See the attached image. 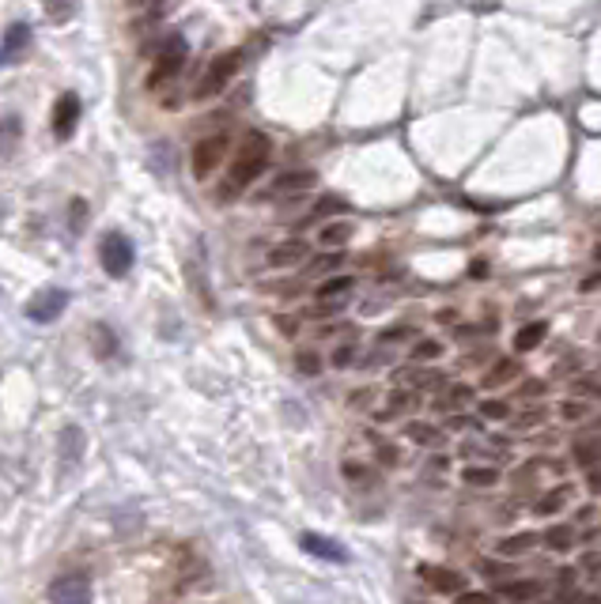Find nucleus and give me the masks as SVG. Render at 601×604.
<instances>
[{
  "instance_id": "obj_52",
  "label": "nucleus",
  "mask_w": 601,
  "mask_h": 604,
  "mask_svg": "<svg viewBox=\"0 0 601 604\" xmlns=\"http://www.w3.org/2000/svg\"><path fill=\"white\" fill-rule=\"evenodd\" d=\"M594 374H601V367H597V371H594Z\"/></svg>"
},
{
  "instance_id": "obj_28",
  "label": "nucleus",
  "mask_w": 601,
  "mask_h": 604,
  "mask_svg": "<svg viewBox=\"0 0 601 604\" xmlns=\"http://www.w3.org/2000/svg\"><path fill=\"white\" fill-rule=\"evenodd\" d=\"M541 544V533H518V536H507V540H499L496 551L499 555H507V559H518V555H526L530 548Z\"/></svg>"
},
{
  "instance_id": "obj_26",
  "label": "nucleus",
  "mask_w": 601,
  "mask_h": 604,
  "mask_svg": "<svg viewBox=\"0 0 601 604\" xmlns=\"http://www.w3.org/2000/svg\"><path fill=\"white\" fill-rule=\"evenodd\" d=\"M477 416L488 420V423H507L515 416V408H511L507 396H481V401H477Z\"/></svg>"
},
{
  "instance_id": "obj_48",
  "label": "nucleus",
  "mask_w": 601,
  "mask_h": 604,
  "mask_svg": "<svg viewBox=\"0 0 601 604\" xmlns=\"http://www.w3.org/2000/svg\"><path fill=\"white\" fill-rule=\"evenodd\" d=\"M556 585H560V590H572V585H575V570H560Z\"/></svg>"
},
{
  "instance_id": "obj_51",
  "label": "nucleus",
  "mask_w": 601,
  "mask_h": 604,
  "mask_svg": "<svg viewBox=\"0 0 601 604\" xmlns=\"http://www.w3.org/2000/svg\"><path fill=\"white\" fill-rule=\"evenodd\" d=\"M594 518H597L594 506H582V510H579V521H594Z\"/></svg>"
},
{
  "instance_id": "obj_16",
  "label": "nucleus",
  "mask_w": 601,
  "mask_h": 604,
  "mask_svg": "<svg viewBox=\"0 0 601 604\" xmlns=\"http://www.w3.org/2000/svg\"><path fill=\"white\" fill-rule=\"evenodd\" d=\"M420 575H424V582H428L432 593H462L465 590V578L450 567H420Z\"/></svg>"
},
{
  "instance_id": "obj_38",
  "label": "nucleus",
  "mask_w": 601,
  "mask_h": 604,
  "mask_svg": "<svg viewBox=\"0 0 601 604\" xmlns=\"http://www.w3.org/2000/svg\"><path fill=\"white\" fill-rule=\"evenodd\" d=\"M91 347H95V355L99 359H110L118 352V340H114V332H110V325H95L91 329Z\"/></svg>"
},
{
  "instance_id": "obj_1",
  "label": "nucleus",
  "mask_w": 601,
  "mask_h": 604,
  "mask_svg": "<svg viewBox=\"0 0 601 604\" xmlns=\"http://www.w3.org/2000/svg\"><path fill=\"white\" fill-rule=\"evenodd\" d=\"M268 159H273V140H268L265 133H258V129H250L239 144H235L227 170L219 174L216 204H231V200H239L243 193H250V185H254L268 170Z\"/></svg>"
},
{
  "instance_id": "obj_41",
  "label": "nucleus",
  "mask_w": 601,
  "mask_h": 604,
  "mask_svg": "<svg viewBox=\"0 0 601 604\" xmlns=\"http://www.w3.org/2000/svg\"><path fill=\"white\" fill-rule=\"evenodd\" d=\"M541 540L552 548V551H567L575 544V533H572V526H548L545 533H541Z\"/></svg>"
},
{
  "instance_id": "obj_29",
  "label": "nucleus",
  "mask_w": 601,
  "mask_h": 604,
  "mask_svg": "<svg viewBox=\"0 0 601 604\" xmlns=\"http://www.w3.org/2000/svg\"><path fill=\"white\" fill-rule=\"evenodd\" d=\"M462 484L465 487H496L499 484V469L496 465H465L462 469Z\"/></svg>"
},
{
  "instance_id": "obj_25",
  "label": "nucleus",
  "mask_w": 601,
  "mask_h": 604,
  "mask_svg": "<svg viewBox=\"0 0 601 604\" xmlns=\"http://www.w3.org/2000/svg\"><path fill=\"white\" fill-rule=\"evenodd\" d=\"M84 446H87V438H84V431L76 423L61 431V461H65V465H80Z\"/></svg>"
},
{
  "instance_id": "obj_37",
  "label": "nucleus",
  "mask_w": 601,
  "mask_h": 604,
  "mask_svg": "<svg viewBox=\"0 0 601 604\" xmlns=\"http://www.w3.org/2000/svg\"><path fill=\"white\" fill-rule=\"evenodd\" d=\"M42 12H45V20H50L54 27H61V23H69L76 15V0H42Z\"/></svg>"
},
{
  "instance_id": "obj_40",
  "label": "nucleus",
  "mask_w": 601,
  "mask_h": 604,
  "mask_svg": "<svg viewBox=\"0 0 601 604\" xmlns=\"http://www.w3.org/2000/svg\"><path fill=\"white\" fill-rule=\"evenodd\" d=\"M572 393L582 401H601V374H579L572 378Z\"/></svg>"
},
{
  "instance_id": "obj_14",
  "label": "nucleus",
  "mask_w": 601,
  "mask_h": 604,
  "mask_svg": "<svg viewBox=\"0 0 601 604\" xmlns=\"http://www.w3.org/2000/svg\"><path fill=\"white\" fill-rule=\"evenodd\" d=\"M518 378H522L518 355H499V359H492V367L484 371L481 386H484V389H503V386H511V381H518Z\"/></svg>"
},
{
  "instance_id": "obj_23",
  "label": "nucleus",
  "mask_w": 601,
  "mask_h": 604,
  "mask_svg": "<svg viewBox=\"0 0 601 604\" xmlns=\"http://www.w3.org/2000/svg\"><path fill=\"white\" fill-rule=\"evenodd\" d=\"M442 355H447V344L439 337H416L408 344V363H439Z\"/></svg>"
},
{
  "instance_id": "obj_49",
  "label": "nucleus",
  "mask_w": 601,
  "mask_h": 604,
  "mask_svg": "<svg viewBox=\"0 0 601 604\" xmlns=\"http://www.w3.org/2000/svg\"><path fill=\"white\" fill-rule=\"evenodd\" d=\"M582 567H587V570H590V575H597V570H601V555H594V551H590V555H587V559H582Z\"/></svg>"
},
{
  "instance_id": "obj_31",
  "label": "nucleus",
  "mask_w": 601,
  "mask_h": 604,
  "mask_svg": "<svg viewBox=\"0 0 601 604\" xmlns=\"http://www.w3.org/2000/svg\"><path fill=\"white\" fill-rule=\"evenodd\" d=\"M556 416L564 420V423H582L590 416V401H582V396H564V401L556 404Z\"/></svg>"
},
{
  "instance_id": "obj_36",
  "label": "nucleus",
  "mask_w": 601,
  "mask_h": 604,
  "mask_svg": "<svg viewBox=\"0 0 601 604\" xmlns=\"http://www.w3.org/2000/svg\"><path fill=\"white\" fill-rule=\"evenodd\" d=\"M295 371H299V374H307V378L322 374V371H325L322 352H314V347H299V352H295Z\"/></svg>"
},
{
  "instance_id": "obj_50",
  "label": "nucleus",
  "mask_w": 601,
  "mask_h": 604,
  "mask_svg": "<svg viewBox=\"0 0 601 604\" xmlns=\"http://www.w3.org/2000/svg\"><path fill=\"white\" fill-rule=\"evenodd\" d=\"M579 288H582V291H597V288H601V273H597V276H587V280L579 283Z\"/></svg>"
},
{
  "instance_id": "obj_3",
  "label": "nucleus",
  "mask_w": 601,
  "mask_h": 604,
  "mask_svg": "<svg viewBox=\"0 0 601 604\" xmlns=\"http://www.w3.org/2000/svg\"><path fill=\"white\" fill-rule=\"evenodd\" d=\"M227 155H231V133H209L189 151V170H193L197 182H209L212 174L227 163Z\"/></svg>"
},
{
  "instance_id": "obj_24",
  "label": "nucleus",
  "mask_w": 601,
  "mask_h": 604,
  "mask_svg": "<svg viewBox=\"0 0 601 604\" xmlns=\"http://www.w3.org/2000/svg\"><path fill=\"white\" fill-rule=\"evenodd\" d=\"M545 423H548V404H541V401H530L526 408L511 416L515 431H537V427H545Z\"/></svg>"
},
{
  "instance_id": "obj_11",
  "label": "nucleus",
  "mask_w": 601,
  "mask_h": 604,
  "mask_svg": "<svg viewBox=\"0 0 601 604\" xmlns=\"http://www.w3.org/2000/svg\"><path fill=\"white\" fill-rule=\"evenodd\" d=\"M416 404H420V393H416V389H408V386H393V389L383 396V404H375V408H371V416H375L378 423H393V420L408 416V412H416Z\"/></svg>"
},
{
  "instance_id": "obj_13",
  "label": "nucleus",
  "mask_w": 601,
  "mask_h": 604,
  "mask_svg": "<svg viewBox=\"0 0 601 604\" xmlns=\"http://www.w3.org/2000/svg\"><path fill=\"white\" fill-rule=\"evenodd\" d=\"M76 125H80V99H76L72 91H65L54 106V136L57 140H69L76 133Z\"/></svg>"
},
{
  "instance_id": "obj_19",
  "label": "nucleus",
  "mask_w": 601,
  "mask_h": 604,
  "mask_svg": "<svg viewBox=\"0 0 601 604\" xmlns=\"http://www.w3.org/2000/svg\"><path fill=\"white\" fill-rule=\"evenodd\" d=\"M299 544H303V551L318 555V559H329V563H348V551L337 544V540H329V536L303 533V536H299Z\"/></svg>"
},
{
  "instance_id": "obj_8",
  "label": "nucleus",
  "mask_w": 601,
  "mask_h": 604,
  "mask_svg": "<svg viewBox=\"0 0 601 604\" xmlns=\"http://www.w3.org/2000/svg\"><path fill=\"white\" fill-rule=\"evenodd\" d=\"M314 182H318V174H314V170H284V174H276V178L261 189V200H280V197L310 193Z\"/></svg>"
},
{
  "instance_id": "obj_33",
  "label": "nucleus",
  "mask_w": 601,
  "mask_h": 604,
  "mask_svg": "<svg viewBox=\"0 0 601 604\" xmlns=\"http://www.w3.org/2000/svg\"><path fill=\"white\" fill-rule=\"evenodd\" d=\"M341 476L348 484H356V487H371L375 484V469L371 465H363V461H341Z\"/></svg>"
},
{
  "instance_id": "obj_35",
  "label": "nucleus",
  "mask_w": 601,
  "mask_h": 604,
  "mask_svg": "<svg viewBox=\"0 0 601 604\" xmlns=\"http://www.w3.org/2000/svg\"><path fill=\"white\" fill-rule=\"evenodd\" d=\"M572 457L579 461L582 469L597 465V461H601V435H597V438H579L575 446H572Z\"/></svg>"
},
{
  "instance_id": "obj_22",
  "label": "nucleus",
  "mask_w": 601,
  "mask_h": 604,
  "mask_svg": "<svg viewBox=\"0 0 601 604\" xmlns=\"http://www.w3.org/2000/svg\"><path fill=\"white\" fill-rule=\"evenodd\" d=\"M548 337V322H526L518 332H515V352L526 355V352H537V347L545 344Z\"/></svg>"
},
{
  "instance_id": "obj_27",
  "label": "nucleus",
  "mask_w": 601,
  "mask_h": 604,
  "mask_svg": "<svg viewBox=\"0 0 601 604\" xmlns=\"http://www.w3.org/2000/svg\"><path fill=\"white\" fill-rule=\"evenodd\" d=\"M178 4V0H125V8L136 12L144 23H155V20H163V15Z\"/></svg>"
},
{
  "instance_id": "obj_4",
  "label": "nucleus",
  "mask_w": 601,
  "mask_h": 604,
  "mask_svg": "<svg viewBox=\"0 0 601 604\" xmlns=\"http://www.w3.org/2000/svg\"><path fill=\"white\" fill-rule=\"evenodd\" d=\"M243 69V50H227V53H219L209 69L201 72L197 79V87H193V99H216L219 91H224L235 76H239Z\"/></svg>"
},
{
  "instance_id": "obj_45",
  "label": "nucleus",
  "mask_w": 601,
  "mask_h": 604,
  "mask_svg": "<svg viewBox=\"0 0 601 604\" xmlns=\"http://www.w3.org/2000/svg\"><path fill=\"white\" fill-rule=\"evenodd\" d=\"M276 329H280V337H299V329H303V317L280 314V317H276Z\"/></svg>"
},
{
  "instance_id": "obj_17",
  "label": "nucleus",
  "mask_w": 601,
  "mask_h": 604,
  "mask_svg": "<svg viewBox=\"0 0 601 604\" xmlns=\"http://www.w3.org/2000/svg\"><path fill=\"white\" fill-rule=\"evenodd\" d=\"M572 499H575V487L564 480V484H556V487H548L541 499H533V514H541V518L560 514V510H567V506H572Z\"/></svg>"
},
{
  "instance_id": "obj_53",
  "label": "nucleus",
  "mask_w": 601,
  "mask_h": 604,
  "mask_svg": "<svg viewBox=\"0 0 601 604\" xmlns=\"http://www.w3.org/2000/svg\"><path fill=\"white\" fill-rule=\"evenodd\" d=\"M597 427H601V423H597Z\"/></svg>"
},
{
  "instance_id": "obj_42",
  "label": "nucleus",
  "mask_w": 601,
  "mask_h": 604,
  "mask_svg": "<svg viewBox=\"0 0 601 604\" xmlns=\"http://www.w3.org/2000/svg\"><path fill=\"white\" fill-rule=\"evenodd\" d=\"M401 340H416V329L413 325H390L378 332V347H390V344H401Z\"/></svg>"
},
{
  "instance_id": "obj_9",
  "label": "nucleus",
  "mask_w": 601,
  "mask_h": 604,
  "mask_svg": "<svg viewBox=\"0 0 601 604\" xmlns=\"http://www.w3.org/2000/svg\"><path fill=\"white\" fill-rule=\"evenodd\" d=\"M310 261V242L307 238H280V242L268 249L265 265L276 268V273H292V268H303Z\"/></svg>"
},
{
  "instance_id": "obj_30",
  "label": "nucleus",
  "mask_w": 601,
  "mask_h": 604,
  "mask_svg": "<svg viewBox=\"0 0 601 604\" xmlns=\"http://www.w3.org/2000/svg\"><path fill=\"white\" fill-rule=\"evenodd\" d=\"M356 363H359V344H356V337H344L333 347V355H329V367H333V371H348V367H356Z\"/></svg>"
},
{
  "instance_id": "obj_7",
  "label": "nucleus",
  "mask_w": 601,
  "mask_h": 604,
  "mask_svg": "<svg viewBox=\"0 0 601 604\" xmlns=\"http://www.w3.org/2000/svg\"><path fill=\"white\" fill-rule=\"evenodd\" d=\"M393 386H408L416 393H432V389H442L447 386V374L432 363H408V367H398L393 371Z\"/></svg>"
},
{
  "instance_id": "obj_46",
  "label": "nucleus",
  "mask_w": 601,
  "mask_h": 604,
  "mask_svg": "<svg viewBox=\"0 0 601 604\" xmlns=\"http://www.w3.org/2000/svg\"><path fill=\"white\" fill-rule=\"evenodd\" d=\"M587 491L590 495H601V461L587 469Z\"/></svg>"
},
{
  "instance_id": "obj_21",
  "label": "nucleus",
  "mask_w": 601,
  "mask_h": 604,
  "mask_svg": "<svg viewBox=\"0 0 601 604\" xmlns=\"http://www.w3.org/2000/svg\"><path fill=\"white\" fill-rule=\"evenodd\" d=\"M473 396H477V393H473V386H462V381H454V386H442V396H439V401H432V408L442 412V416H450V412L473 404Z\"/></svg>"
},
{
  "instance_id": "obj_12",
  "label": "nucleus",
  "mask_w": 601,
  "mask_h": 604,
  "mask_svg": "<svg viewBox=\"0 0 601 604\" xmlns=\"http://www.w3.org/2000/svg\"><path fill=\"white\" fill-rule=\"evenodd\" d=\"M30 42H35L30 23H12L4 30V38H0V65H20V61L27 57V50H30Z\"/></svg>"
},
{
  "instance_id": "obj_10",
  "label": "nucleus",
  "mask_w": 601,
  "mask_h": 604,
  "mask_svg": "<svg viewBox=\"0 0 601 604\" xmlns=\"http://www.w3.org/2000/svg\"><path fill=\"white\" fill-rule=\"evenodd\" d=\"M45 597H50V604H91L95 590H91L87 575H61V578L50 582Z\"/></svg>"
},
{
  "instance_id": "obj_15",
  "label": "nucleus",
  "mask_w": 601,
  "mask_h": 604,
  "mask_svg": "<svg viewBox=\"0 0 601 604\" xmlns=\"http://www.w3.org/2000/svg\"><path fill=\"white\" fill-rule=\"evenodd\" d=\"M401 435L413 442V446L435 450V446H442V438H447V427H435V423H428V420H408V423L401 427Z\"/></svg>"
},
{
  "instance_id": "obj_34",
  "label": "nucleus",
  "mask_w": 601,
  "mask_h": 604,
  "mask_svg": "<svg viewBox=\"0 0 601 604\" xmlns=\"http://www.w3.org/2000/svg\"><path fill=\"white\" fill-rule=\"evenodd\" d=\"M20 136H23V121L20 118H0V159L15 151Z\"/></svg>"
},
{
  "instance_id": "obj_44",
  "label": "nucleus",
  "mask_w": 601,
  "mask_h": 604,
  "mask_svg": "<svg viewBox=\"0 0 601 604\" xmlns=\"http://www.w3.org/2000/svg\"><path fill=\"white\" fill-rule=\"evenodd\" d=\"M375 396H378V389H356V393H348V404H352L356 412H363V408H375Z\"/></svg>"
},
{
  "instance_id": "obj_2",
  "label": "nucleus",
  "mask_w": 601,
  "mask_h": 604,
  "mask_svg": "<svg viewBox=\"0 0 601 604\" xmlns=\"http://www.w3.org/2000/svg\"><path fill=\"white\" fill-rule=\"evenodd\" d=\"M185 61H189V42H185L182 35H170V38L160 45V57H155V65H152V72H148V79H144L148 94H163L170 84H178Z\"/></svg>"
},
{
  "instance_id": "obj_32",
  "label": "nucleus",
  "mask_w": 601,
  "mask_h": 604,
  "mask_svg": "<svg viewBox=\"0 0 601 604\" xmlns=\"http://www.w3.org/2000/svg\"><path fill=\"white\" fill-rule=\"evenodd\" d=\"M499 593L507 597V600H533V597H541V582H537V578L503 582V585H499Z\"/></svg>"
},
{
  "instance_id": "obj_43",
  "label": "nucleus",
  "mask_w": 601,
  "mask_h": 604,
  "mask_svg": "<svg viewBox=\"0 0 601 604\" xmlns=\"http://www.w3.org/2000/svg\"><path fill=\"white\" fill-rule=\"evenodd\" d=\"M548 393V381L545 378H522V386H518V396H522V401H541V396Z\"/></svg>"
},
{
  "instance_id": "obj_18",
  "label": "nucleus",
  "mask_w": 601,
  "mask_h": 604,
  "mask_svg": "<svg viewBox=\"0 0 601 604\" xmlns=\"http://www.w3.org/2000/svg\"><path fill=\"white\" fill-rule=\"evenodd\" d=\"M356 276L352 273H329L314 283V298H352Z\"/></svg>"
},
{
  "instance_id": "obj_5",
  "label": "nucleus",
  "mask_w": 601,
  "mask_h": 604,
  "mask_svg": "<svg viewBox=\"0 0 601 604\" xmlns=\"http://www.w3.org/2000/svg\"><path fill=\"white\" fill-rule=\"evenodd\" d=\"M99 261L106 268V276H114V280H125L133 273V261H136V249L133 242L125 238L121 231H110L103 234V242H99Z\"/></svg>"
},
{
  "instance_id": "obj_47",
  "label": "nucleus",
  "mask_w": 601,
  "mask_h": 604,
  "mask_svg": "<svg viewBox=\"0 0 601 604\" xmlns=\"http://www.w3.org/2000/svg\"><path fill=\"white\" fill-rule=\"evenodd\" d=\"M454 604H496L488 593H457V600Z\"/></svg>"
},
{
  "instance_id": "obj_20",
  "label": "nucleus",
  "mask_w": 601,
  "mask_h": 604,
  "mask_svg": "<svg viewBox=\"0 0 601 604\" xmlns=\"http://www.w3.org/2000/svg\"><path fill=\"white\" fill-rule=\"evenodd\" d=\"M356 227L348 224V219H329V224L318 227V249H344L352 242Z\"/></svg>"
},
{
  "instance_id": "obj_39",
  "label": "nucleus",
  "mask_w": 601,
  "mask_h": 604,
  "mask_svg": "<svg viewBox=\"0 0 601 604\" xmlns=\"http://www.w3.org/2000/svg\"><path fill=\"white\" fill-rule=\"evenodd\" d=\"M371 442H375V461H378L383 469H398V465H401L398 442H386V438H378V435H371Z\"/></svg>"
},
{
  "instance_id": "obj_6",
  "label": "nucleus",
  "mask_w": 601,
  "mask_h": 604,
  "mask_svg": "<svg viewBox=\"0 0 601 604\" xmlns=\"http://www.w3.org/2000/svg\"><path fill=\"white\" fill-rule=\"evenodd\" d=\"M65 306H69V291H65V288H42V291L23 306V314H27L35 325H50V322H57V317L65 314Z\"/></svg>"
}]
</instances>
